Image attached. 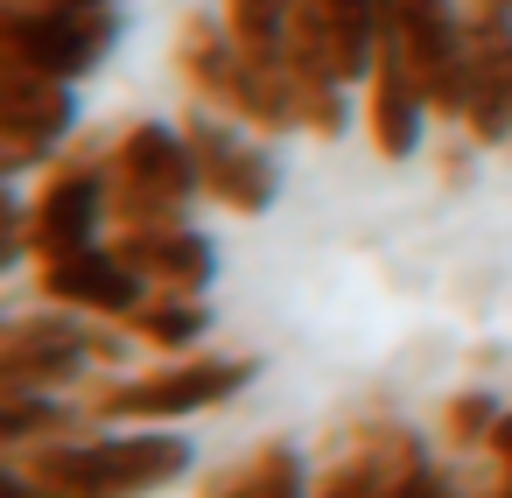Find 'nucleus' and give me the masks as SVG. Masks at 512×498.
<instances>
[{"mask_svg": "<svg viewBox=\"0 0 512 498\" xmlns=\"http://www.w3.org/2000/svg\"><path fill=\"white\" fill-rule=\"evenodd\" d=\"M183 127H190V148H197V162H204V197H211L218 211L260 218V211L281 204V162H274L267 134H253L246 120H232V113H218V106H197V99H190Z\"/></svg>", "mask_w": 512, "mask_h": 498, "instance_id": "obj_8", "label": "nucleus"}, {"mask_svg": "<svg viewBox=\"0 0 512 498\" xmlns=\"http://www.w3.org/2000/svg\"><path fill=\"white\" fill-rule=\"evenodd\" d=\"M113 232V190H106V141H85V148H64L36 197H29V246L36 260L50 253H85Z\"/></svg>", "mask_w": 512, "mask_h": 498, "instance_id": "obj_7", "label": "nucleus"}, {"mask_svg": "<svg viewBox=\"0 0 512 498\" xmlns=\"http://www.w3.org/2000/svg\"><path fill=\"white\" fill-rule=\"evenodd\" d=\"M113 246L169 295H211L218 288V239L204 225H155V232H113Z\"/></svg>", "mask_w": 512, "mask_h": 498, "instance_id": "obj_14", "label": "nucleus"}, {"mask_svg": "<svg viewBox=\"0 0 512 498\" xmlns=\"http://www.w3.org/2000/svg\"><path fill=\"white\" fill-rule=\"evenodd\" d=\"M106 190H113V232L183 225L204 197V162L190 148V127L183 120H127L106 141Z\"/></svg>", "mask_w": 512, "mask_h": 498, "instance_id": "obj_3", "label": "nucleus"}, {"mask_svg": "<svg viewBox=\"0 0 512 498\" xmlns=\"http://www.w3.org/2000/svg\"><path fill=\"white\" fill-rule=\"evenodd\" d=\"M302 78L365 85L379 64V0H295V50Z\"/></svg>", "mask_w": 512, "mask_h": 498, "instance_id": "obj_10", "label": "nucleus"}, {"mask_svg": "<svg viewBox=\"0 0 512 498\" xmlns=\"http://www.w3.org/2000/svg\"><path fill=\"white\" fill-rule=\"evenodd\" d=\"M99 372V316L29 309L0 330V393H71Z\"/></svg>", "mask_w": 512, "mask_h": 498, "instance_id": "obj_6", "label": "nucleus"}, {"mask_svg": "<svg viewBox=\"0 0 512 498\" xmlns=\"http://www.w3.org/2000/svg\"><path fill=\"white\" fill-rule=\"evenodd\" d=\"M414 463H428L421 435L400 421H358L344 435V456L316 477V498H386L393 477H407Z\"/></svg>", "mask_w": 512, "mask_h": 498, "instance_id": "obj_13", "label": "nucleus"}, {"mask_svg": "<svg viewBox=\"0 0 512 498\" xmlns=\"http://www.w3.org/2000/svg\"><path fill=\"white\" fill-rule=\"evenodd\" d=\"M204 498H316V484H309V463L295 442H260L225 477H211Z\"/></svg>", "mask_w": 512, "mask_h": 498, "instance_id": "obj_15", "label": "nucleus"}, {"mask_svg": "<svg viewBox=\"0 0 512 498\" xmlns=\"http://www.w3.org/2000/svg\"><path fill=\"white\" fill-rule=\"evenodd\" d=\"M470 22H512V0H463Z\"/></svg>", "mask_w": 512, "mask_h": 498, "instance_id": "obj_23", "label": "nucleus"}, {"mask_svg": "<svg viewBox=\"0 0 512 498\" xmlns=\"http://www.w3.org/2000/svg\"><path fill=\"white\" fill-rule=\"evenodd\" d=\"M484 449H491V463H498V477H512V407L498 414V428H491V442H484Z\"/></svg>", "mask_w": 512, "mask_h": 498, "instance_id": "obj_21", "label": "nucleus"}, {"mask_svg": "<svg viewBox=\"0 0 512 498\" xmlns=\"http://www.w3.org/2000/svg\"><path fill=\"white\" fill-rule=\"evenodd\" d=\"M260 379V358H155L141 372H113L85 393L92 421H197L239 400Z\"/></svg>", "mask_w": 512, "mask_h": 498, "instance_id": "obj_4", "label": "nucleus"}, {"mask_svg": "<svg viewBox=\"0 0 512 498\" xmlns=\"http://www.w3.org/2000/svg\"><path fill=\"white\" fill-rule=\"evenodd\" d=\"M365 99V141H372V155L379 162H414L421 148H428V127H435V106H428V92L414 85V71L379 43V64H372V78L358 85Z\"/></svg>", "mask_w": 512, "mask_h": 498, "instance_id": "obj_12", "label": "nucleus"}, {"mask_svg": "<svg viewBox=\"0 0 512 498\" xmlns=\"http://www.w3.org/2000/svg\"><path fill=\"white\" fill-rule=\"evenodd\" d=\"M351 120H365V106H351V85L302 78V134H309V141H344Z\"/></svg>", "mask_w": 512, "mask_h": 498, "instance_id": "obj_20", "label": "nucleus"}, {"mask_svg": "<svg viewBox=\"0 0 512 498\" xmlns=\"http://www.w3.org/2000/svg\"><path fill=\"white\" fill-rule=\"evenodd\" d=\"M218 15H225V29L239 36L246 57L288 64V50H295V0H218Z\"/></svg>", "mask_w": 512, "mask_h": 498, "instance_id": "obj_18", "label": "nucleus"}, {"mask_svg": "<svg viewBox=\"0 0 512 498\" xmlns=\"http://www.w3.org/2000/svg\"><path fill=\"white\" fill-rule=\"evenodd\" d=\"M176 78L197 106H218L246 120L253 134H302V71L295 64H260L239 50L218 8H190L176 22Z\"/></svg>", "mask_w": 512, "mask_h": 498, "instance_id": "obj_2", "label": "nucleus"}, {"mask_svg": "<svg viewBox=\"0 0 512 498\" xmlns=\"http://www.w3.org/2000/svg\"><path fill=\"white\" fill-rule=\"evenodd\" d=\"M498 414H505V400L491 386H463V393L442 400V442L449 449H484L491 428H498Z\"/></svg>", "mask_w": 512, "mask_h": 498, "instance_id": "obj_19", "label": "nucleus"}, {"mask_svg": "<svg viewBox=\"0 0 512 498\" xmlns=\"http://www.w3.org/2000/svg\"><path fill=\"white\" fill-rule=\"evenodd\" d=\"M8 463H22L50 498H155L197 470V442L176 421H113L99 435L71 428Z\"/></svg>", "mask_w": 512, "mask_h": 498, "instance_id": "obj_1", "label": "nucleus"}, {"mask_svg": "<svg viewBox=\"0 0 512 498\" xmlns=\"http://www.w3.org/2000/svg\"><path fill=\"white\" fill-rule=\"evenodd\" d=\"M127 330H134L141 351H155V358H190V351L211 337V302H204V295H169V288H155V295L127 316Z\"/></svg>", "mask_w": 512, "mask_h": 498, "instance_id": "obj_16", "label": "nucleus"}, {"mask_svg": "<svg viewBox=\"0 0 512 498\" xmlns=\"http://www.w3.org/2000/svg\"><path fill=\"white\" fill-rule=\"evenodd\" d=\"M0 498H50V491H43L22 463H8V477H0Z\"/></svg>", "mask_w": 512, "mask_h": 498, "instance_id": "obj_22", "label": "nucleus"}, {"mask_svg": "<svg viewBox=\"0 0 512 498\" xmlns=\"http://www.w3.org/2000/svg\"><path fill=\"white\" fill-rule=\"evenodd\" d=\"M120 43V8H8L0 0V64L43 78H92Z\"/></svg>", "mask_w": 512, "mask_h": 498, "instance_id": "obj_5", "label": "nucleus"}, {"mask_svg": "<svg viewBox=\"0 0 512 498\" xmlns=\"http://www.w3.org/2000/svg\"><path fill=\"white\" fill-rule=\"evenodd\" d=\"M36 288H43V302L78 309V316H99V323H127V316L155 295V281H148L113 239H99V246H85V253H50V260H36Z\"/></svg>", "mask_w": 512, "mask_h": 498, "instance_id": "obj_11", "label": "nucleus"}, {"mask_svg": "<svg viewBox=\"0 0 512 498\" xmlns=\"http://www.w3.org/2000/svg\"><path fill=\"white\" fill-rule=\"evenodd\" d=\"M8 8H120V0H8Z\"/></svg>", "mask_w": 512, "mask_h": 498, "instance_id": "obj_24", "label": "nucleus"}, {"mask_svg": "<svg viewBox=\"0 0 512 498\" xmlns=\"http://www.w3.org/2000/svg\"><path fill=\"white\" fill-rule=\"evenodd\" d=\"M78 127H85V99H78L71 78L0 64V169L8 176L50 169L78 141Z\"/></svg>", "mask_w": 512, "mask_h": 498, "instance_id": "obj_9", "label": "nucleus"}, {"mask_svg": "<svg viewBox=\"0 0 512 498\" xmlns=\"http://www.w3.org/2000/svg\"><path fill=\"white\" fill-rule=\"evenodd\" d=\"M92 414L71 400V393H0V449L22 456L36 442H57L71 428H85Z\"/></svg>", "mask_w": 512, "mask_h": 498, "instance_id": "obj_17", "label": "nucleus"}]
</instances>
